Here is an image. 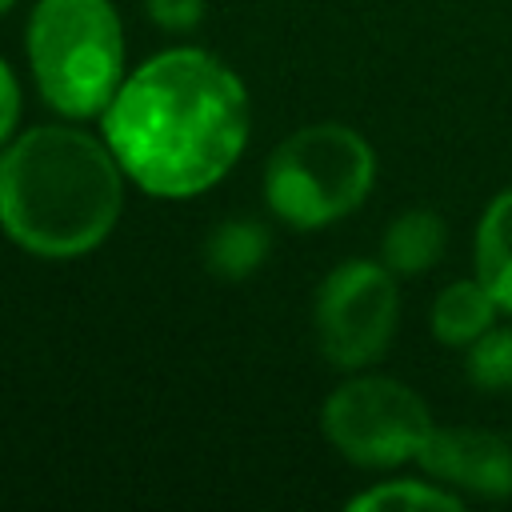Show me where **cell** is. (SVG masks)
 Masks as SVG:
<instances>
[{"label":"cell","mask_w":512,"mask_h":512,"mask_svg":"<svg viewBox=\"0 0 512 512\" xmlns=\"http://www.w3.org/2000/svg\"><path fill=\"white\" fill-rule=\"evenodd\" d=\"M268 256V232L260 220L252 216H232L220 220L212 228V236L204 240V268L220 280H244L252 276Z\"/></svg>","instance_id":"cell-11"},{"label":"cell","mask_w":512,"mask_h":512,"mask_svg":"<svg viewBox=\"0 0 512 512\" xmlns=\"http://www.w3.org/2000/svg\"><path fill=\"white\" fill-rule=\"evenodd\" d=\"M396 272L372 260L336 264L316 292V340L328 364L364 368L380 360L392 344L400 292Z\"/></svg>","instance_id":"cell-6"},{"label":"cell","mask_w":512,"mask_h":512,"mask_svg":"<svg viewBox=\"0 0 512 512\" xmlns=\"http://www.w3.org/2000/svg\"><path fill=\"white\" fill-rule=\"evenodd\" d=\"M16 116H20V84H16L12 68H8L4 56H0V144L12 136Z\"/></svg>","instance_id":"cell-15"},{"label":"cell","mask_w":512,"mask_h":512,"mask_svg":"<svg viewBox=\"0 0 512 512\" xmlns=\"http://www.w3.org/2000/svg\"><path fill=\"white\" fill-rule=\"evenodd\" d=\"M28 64L60 116H104L124 84V32L108 0H36Z\"/></svg>","instance_id":"cell-3"},{"label":"cell","mask_w":512,"mask_h":512,"mask_svg":"<svg viewBox=\"0 0 512 512\" xmlns=\"http://www.w3.org/2000/svg\"><path fill=\"white\" fill-rule=\"evenodd\" d=\"M148 16L164 32H192L204 20V0H148Z\"/></svg>","instance_id":"cell-14"},{"label":"cell","mask_w":512,"mask_h":512,"mask_svg":"<svg viewBox=\"0 0 512 512\" xmlns=\"http://www.w3.org/2000/svg\"><path fill=\"white\" fill-rule=\"evenodd\" d=\"M320 428L344 460L360 468H396L420 456L436 424L408 384L388 376H352L328 392Z\"/></svg>","instance_id":"cell-5"},{"label":"cell","mask_w":512,"mask_h":512,"mask_svg":"<svg viewBox=\"0 0 512 512\" xmlns=\"http://www.w3.org/2000/svg\"><path fill=\"white\" fill-rule=\"evenodd\" d=\"M500 304L492 300V292L480 280H452L436 292L432 300V336L448 348H468L476 336H484L496 320Z\"/></svg>","instance_id":"cell-8"},{"label":"cell","mask_w":512,"mask_h":512,"mask_svg":"<svg viewBox=\"0 0 512 512\" xmlns=\"http://www.w3.org/2000/svg\"><path fill=\"white\" fill-rule=\"evenodd\" d=\"M124 204V168L108 140L40 124L0 156V228L32 256L72 260L108 240Z\"/></svg>","instance_id":"cell-2"},{"label":"cell","mask_w":512,"mask_h":512,"mask_svg":"<svg viewBox=\"0 0 512 512\" xmlns=\"http://www.w3.org/2000/svg\"><path fill=\"white\" fill-rule=\"evenodd\" d=\"M352 512H424V508H460V496L440 488V484H428V480H384L376 488H364L360 496L348 500Z\"/></svg>","instance_id":"cell-12"},{"label":"cell","mask_w":512,"mask_h":512,"mask_svg":"<svg viewBox=\"0 0 512 512\" xmlns=\"http://www.w3.org/2000/svg\"><path fill=\"white\" fill-rule=\"evenodd\" d=\"M248 92L204 48H168L140 64L104 108V140L124 176L160 200L212 188L248 144Z\"/></svg>","instance_id":"cell-1"},{"label":"cell","mask_w":512,"mask_h":512,"mask_svg":"<svg viewBox=\"0 0 512 512\" xmlns=\"http://www.w3.org/2000/svg\"><path fill=\"white\" fill-rule=\"evenodd\" d=\"M440 484L480 496L504 500L512 496V444L484 428H432L416 456Z\"/></svg>","instance_id":"cell-7"},{"label":"cell","mask_w":512,"mask_h":512,"mask_svg":"<svg viewBox=\"0 0 512 512\" xmlns=\"http://www.w3.org/2000/svg\"><path fill=\"white\" fill-rule=\"evenodd\" d=\"M448 248V228L436 212L428 208H408L400 212L388 228H384V240H380V256L392 272L400 276H420L428 268L440 264Z\"/></svg>","instance_id":"cell-9"},{"label":"cell","mask_w":512,"mask_h":512,"mask_svg":"<svg viewBox=\"0 0 512 512\" xmlns=\"http://www.w3.org/2000/svg\"><path fill=\"white\" fill-rule=\"evenodd\" d=\"M468 376L484 392L512 388V324L488 328L468 344Z\"/></svg>","instance_id":"cell-13"},{"label":"cell","mask_w":512,"mask_h":512,"mask_svg":"<svg viewBox=\"0 0 512 512\" xmlns=\"http://www.w3.org/2000/svg\"><path fill=\"white\" fill-rule=\"evenodd\" d=\"M12 4H16V0H0V12H8V8H12Z\"/></svg>","instance_id":"cell-16"},{"label":"cell","mask_w":512,"mask_h":512,"mask_svg":"<svg viewBox=\"0 0 512 512\" xmlns=\"http://www.w3.org/2000/svg\"><path fill=\"white\" fill-rule=\"evenodd\" d=\"M476 280L492 292V300L504 312H512V188H504L480 216Z\"/></svg>","instance_id":"cell-10"},{"label":"cell","mask_w":512,"mask_h":512,"mask_svg":"<svg viewBox=\"0 0 512 512\" xmlns=\"http://www.w3.org/2000/svg\"><path fill=\"white\" fill-rule=\"evenodd\" d=\"M376 180L372 144L348 124H308L264 164V200L292 228H324L364 204Z\"/></svg>","instance_id":"cell-4"}]
</instances>
